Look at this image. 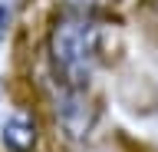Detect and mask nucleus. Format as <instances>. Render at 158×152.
I'll return each instance as SVG.
<instances>
[{"label":"nucleus","instance_id":"1","mask_svg":"<svg viewBox=\"0 0 158 152\" xmlns=\"http://www.w3.org/2000/svg\"><path fill=\"white\" fill-rule=\"evenodd\" d=\"M46 56L56 86H79L89 89L102 63V23L89 10H63L53 17L46 33Z\"/></svg>","mask_w":158,"mask_h":152},{"label":"nucleus","instance_id":"2","mask_svg":"<svg viewBox=\"0 0 158 152\" xmlns=\"http://www.w3.org/2000/svg\"><path fill=\"white\" fill-rule=\"evenodd\" d=\"M53 116H56L59 132H63L69 142H82L89 132L96 129L99 106H96V99H92L89 89H79V86H59L56 99H53Z\"/></svg>","mask_w":158,"mask_h":152},{"label":"nucleus","instance_id":"3","mask_svg":"<svg viewBox=\"0 0 158 152\" xmlns=\"http://www.w3.org/2000/svg\"><path fill=\"white\" fill-rule=\"evenodd\" d=\"M40 142V126L30 112H13L7 116L3 129H0V145L3 152H36Z\"/></svg>","mask_w":158,"mask_h":152},{"label":"nucleus","instance_id":"4","mask_svg":"<svg viewBox=\"0 0 158 152\" xmlns=\"http://www.w3.org/2000/svg\"><path fill=\"white\" fill-rule=\"evenodd\" d=\"M7 30H10V10L0 7V43L7 40Z\"/></svg>","mask_w":158,"mask_h":152}]
</instances>
